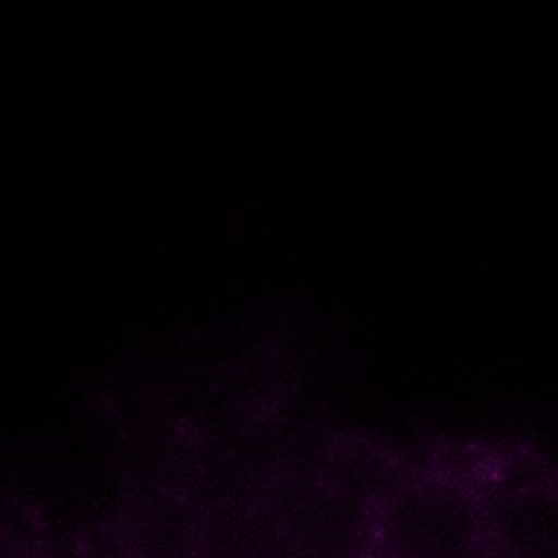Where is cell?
Wrapping results in <instances>:
<instances>
[{
    "instance_id": "obj_1",
    "label": "cell",
    "mask_w": 558,
    "mask_h": 558,
    "mask_svg": "<svg viewBox=\"0 0 558 558\" xmlns=\"http://www.w3.org/2000/svg\"><path fill=\"white\" fill-rule=\"evenodd\" d=\"M203 512L163 506L135 514L120 527L126 558H198Z\"/></svg>"
},
{
    "instance_id": "obj_3",
    "label": "cell",
    "mask_w": 558,
    "mask_h": 558,
    "mask_svg": "<svg viewBox=\"0 0 558 558\" xmlns=\"http://www.w3.org/2000/svg\"><path fill=\"white\" fill-rule=\"evenodd\" d=\"M275 558H310V556L299 554V551H292V549H288V547H283V545H281V549L277 551V556H275Z\"/></svg>"
},
{
    "instance_id": "obj_2",
    "label": "cell",
    "mask_w": 558,
    "mask_h": 558,
    "mask_svg": "<svg viewBox=\"0 0 558 558\" xmlns=\"http://www.w3.org/2000/svg\"><path fill=\"white\" fill-rule=\"evenodd\" d=\"M281 538L270 512L248 508L203 512L198 558H275Z\"/></svg>"
}]
</instances>
